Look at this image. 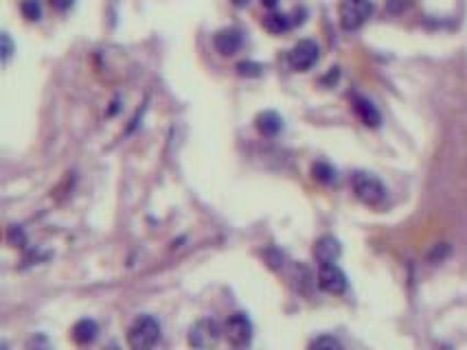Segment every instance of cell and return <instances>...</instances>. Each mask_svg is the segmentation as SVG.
Returning <instances> with one entry per match:
<instances>
[{"mask_svg":"<svg viewBox=\"0 0 467 350\" xmlns=\"http://www.w3.org/2000/svg\"><path fill=\"white\" fill-rule=\"evenodd\" d=\"M160 340V322L152 315H141L128 328L130 350H154Z\"/></svg>","mask_w":467,"mask_h":350,"instance_id":"1","label":"cell"},{"mask_svg":"<svg viewBox=\"0 0 467 350\" xmlns=\"http://www.w3.org/2000/svg\"><path fill=\"white\" fill-rule=\"evenodd\" d=\"M353 193L367 206H380L386 200V186L375 175L365 171H358L353 175Z\"/></svg>","mask_w":467,"mask_h":350,"instance_id":"2","label":"cell"},{"mask_svg":"<svg viewBox=\"0 0 467 350\" xmlns=\"http://www.w3.org/2000/svg\"><path fill=\"white\" fill-rule=\"evenodd\" d=\"M222 328L215 319L204 317L200 322H195L189 331V346L195 350H210L215 348L222 340Z\"/></svg>","mask_w":467,"mask_h":350,"instance_id":"3","label":"cell"},{"mask_svg":"<svg viewBox=\"0 0 467 350\" xmlns=\"http://www.w3.org/2000/svg\"><path fill=\"white\" fill-rule=\"evenodd\" d=\"M224 335L233 348H248L252 342V322L250 317L242 311L229 315L224 324Z\"/></svg>","mask_w":467,"mask_h":350,"instance_id":"4","label":"cell"},{"mask_svg":"<svg viewBox=\"0 0 467 350\" xmlns=\"http://www.w3.org/2000/svg\"><path fill=\"white\" fill-rule=\"evenodd\" d=\"M373 13L371 0H342L340 5V24L346 31H355L362 26Z\"/></svg>","mask_w":467,"mask_h":350,"instance_id":"5","label":"cell"},{"mask_svg":"<svg viewBox=\"0 0 467 350\" xmlns=\"http://www.w3.org/2000/svg\"><path fill=\"white\" fill-rule=\"evenodd\" d=\"M319 55H321V49L314 40H300L290 51V66L294 70H309L319 62Z\"/></svg>","mask_w":467,"mask_h":350,"instance_id":"6","label":"cell"},{"mask_svg":"<svg viewBox=\"0 0 467 350\" xmlns=\"http://www.w3.org/2000/svg\"><path fill=\"white\" fill-rule=\"evenodd\" d=\"M346 276L344 271L336 265V263H329V265H321L319 269V287L323 292L331 294V296H340L346 292Z\"/></svg>","mask_w":467,"mask_h":350,"instance_id":"7","label":"cell"},{"mask_svg":"<svg viewBox=\"0 0 467 350\" xmlns=\"http://www.w3.org/2000/svg\"><path fill=\"white\" fill-rule=\"evenodd\" d=\"M340 254H342V248H340V241L336 237L327 234V237H321L319 241L314 243V258L321 265L336 263Z\"/></svg>","mask_w":467,"mask_h":350,"instance_id":"8","label":"cell"},{"mask_svg":"<svg viewBox=\"0 0 467 350\" xmlns=\"http://www.w3.org/2000/svg\"><path fill=\"white\" fill-rule=\"evenodd\" d=\"M213 47L220 55H235L239 49H242V31L239 29H222V31L215 33L213 38Z\"/></svg>","mask_w":467,"mask_h":350,"instance_id":"9","label":"cell"},{"mask_svg":"<svg viewBox=\"0 0 467 350\" xmlns=\"http://www.w3.org/2000/svg\"><path fill=\"white\" fill-rule=\"evenodd\" d=\"M97 335H99V326L95 319H90V317H84L79 322H75V326L70 331V337L77 346H90L97 340Z\"/></svg>","mask_w":467,"mask_h":350,"instance_id":"10","label":"cell"},{"mask_svg":"<svg viewBox=\"0 0 467 350\" xmlns=\"http://www.w3.org/2000/svg\"><path fill=\"white\" fill-rule=\"evenodd\" d=\"M351 103H353V110L355 114L362 118V123L369 125V127H378L382 123V116L378 112V108L367 99V97H360V95H353L351 97Z\"/></svg>","mask_w":467,"mask_h":350,"instance_id":"11","label":"cell"},{"mask_svg":"<svg viewBox=\"0 0 467 350\" xmlns=\"http://www.w3.org/2000/svg\"><path fill=\"white\" fill-rule=\"evenodd\" d=\"M254 125H257V129L263 136H277L283 129V118L273 110H266L254 118Z\"/></svg>","mask_w":467,"mask_h":350,"instance_id":"12","label":"cell"},{"mask_svg":"<svg viewBox=\"0 0 467 350\" xmlns=\"http://www.w3.org/2000/svg\"><path fill=\"white\" fill-rule=\"evenodd\" d=\"M263 26H266V31H270V33H283V31H288V29L292 26V20L285 16V13L270 11L268 16L263 18Z\"/></svg>","mask_w":467,"mask_h":350,"instance_id":"13","label":"cell"},{"mask_svg":"<svg viewBox=\"0 0 467 350\" xmlns=\"http://www.w3.org/2000/svg\"><path fill=\"white\" fill-rule=\"evenodd\" d=\"M312 175H314V180L323 182V184H334L336 182V169L327 162H316L312 166Z\"/></svg>","mask_w":467,"mask_h":350,"instance_id":"14","label":"cell"},{"mask_svg":"<svg viewBox=\"0 0 467 350\" xmlns=\"http://www.w3.org/2000/svg\"><path fill=\"white\" fill-rule=\"evenodd\" d=\"M309 350H344L334 335H321L309 344Z\"/></svg>","mask_w":467,"mask_h":350,"instance_id":"15","label":"cell"},{"mask_svg":"<svg viewBox=\"0 0 467 350\" xmlns=\"http://www.w3.org/2000/svg\"><path fill=\"white\" fill-rule=\"evenodd\" d=\"M20 11L26 20L31 22H38L40 16H42V7H40V0H22L20 3Z\"/></svg>","mask_w":467,"mask_h":350,"instance_id":"16","label":"cell"},{"mask_svg":"<svg viewBox=\"0 0 467 350\" xmlns=\"http://www.w3.org/2000/svg\"><path fill=\"white\" fill-rule=\"evenodd\" d=\"M7 239H9V243L13 248H22L24 243H26V237H24V230L20 225H11L9 228V232H7Z\"/></svg>","mask_w":467,"mask_h":350,"instance_id":"17","label":"cell"},{"mask_svg":"<svg viewBox=\"0 0 467 350\" xmlns=\"http://www.w3.org/2000/svg\"><path fill=\"white\" fill-rule=\"evenodd\" d=\"M261 70L263 68L259 64H254V62H242V64H237V72L242 74V77H259Z\"/></svg>","mask_w":467,"mask_h":350,"instance_id":"18","label":"cell"},{"mask_svg":"<svg viewBox=\"0 0 467 350\" xmlns=\"http://www.w3.org/2000/svg\"><path fill=\"white\" fill-rule=\"evenodd\" d=\"M26 350H51V344L44 335H33L26 344Z\"/></svg>","mask_w":467,"mask_h":350,"instance_id":"19","label":"cell"},{"mask_svg":"<svg viewBox=\"0 0 467 350\" xmlns=\"http://www.w3.org/2000/svg\"><path fill=\"white\" fill-rule=\"evenodd\" d=\"M0 42H3V59L7 62V59L11 57L13 53V44H11V38L7 33H3V38H0Z\"/></svg>","mask_w":467,"mask_h":350,"instance_id":"20","label":"cell"},{"mask_svg":"<svg viewBox=\"0 0 467 350\" xmlns=\"http://www.w3.org/2000/svg\"><path fill=\"white\" fill-rule=\"evenodd\" d=\"M49 3H51V7L57 9V11H66V9L72 7L75 0H49Z\"/></svg>","mask_w":467,"mask_h":350,"instance_id":"21","label":"cell"},{"mask_svg":"<svg viewBox=\"0 0 467 350\" xmlns=\"http://www.w3.org/2000/svg\"><path fill=\"white\" fill-rule=\"evenodd\" d=\"M443 254H447V246H445V243H441V246H436L434 252H430V261H436V258H439V261H441Z\"/></svg>","mask_w":467,"mask_h":350,"instance_id":"22","label":"cell"},{"mask_svg":"<svg viewBox=\"0 0 467 350\" xmlns=\"http://www.w3.org/2000/svg\"><path fill=\"white\" fill-rule=\"evenodd\" d=\"M277 3H279V0H261V5H263V7H268V9H275V7H277Z\"/></svg>","mask_w":467,"mask_h":350,"instance_id":"23","label":"cell"},{"mask_svg":"<svg viewBox=\"0 0 467 350\" xmlns=\"http://www.w3.org/2000/svg\"><path fill=\"white\" fill-rule=\"evenodd\" d=\"M248 3H250V0H233V5H235V7H246Z\"/></svg>","mask_w":467,"mask_h":350,"instance_id":"24","label":"cell"},{"mask_svg":"<svg viewBox=\"0 0 467 350\" xmlns=\"http://www.w3.org/2000/svg\"><path fill=\"white\" fill-rule=\"evenodd\" d=\"M103 350H121V348H118V344H108Z\"/></svg>","mask_w":467,"mask_h":350,"instance_id":"25","label":"cell"},{"mask_svg":"<svg viewBox=\"0 0 467 350\" xmlns=\"http://www.w3.org/2000/svg\"><path fill=\"white\" fill-rule=\"evenodd\" d=\"M3 350H9V346H7V344H3Z\"/></svg>","mask_w":467,"mask_h":350,"instance_id":"26","label":"cell"}]
</instances>
